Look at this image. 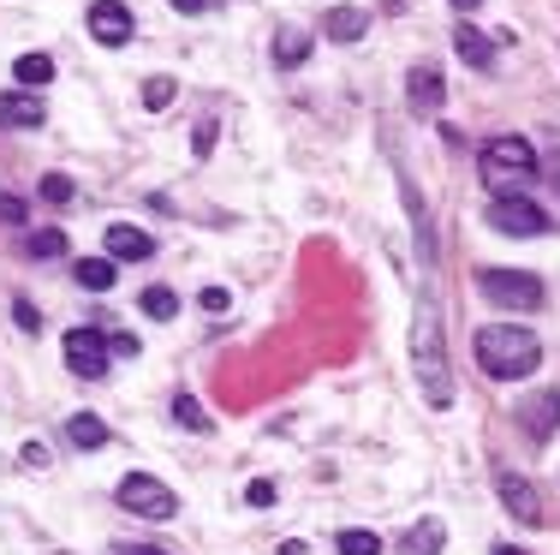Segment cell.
<instances>
[{
	"label": "cell",
	"instance_id": "cell-1",
	"mask_svg": "<svg viewBox=\"0 0 560 555\" xmlns=\"http://www.w3.org/2000/svg\"><path fill=\"white\" fill-rule=\"evenodd\" d=\"M477 365H483V377H495V382L530 377V370L542 365L537 328H518V323H489V328H477Z\"/></svg>",
	"mask_w": 560,
	"mask_h": 555
},
{
	"label": "cell",
	"instance_id": "cell-2",
	"mask_svg": "<svg viewBox=\"0 0 560 555\" xmlns=\"http://www.w3.org/2000/svg\"><path fill=\"white\" fill-rule=\"evenodd\" d=\"M411 365H418L423 401L453 406V365H447V340H442V316H435V305H418V323H411Z\"/></svg>",
	"mask_w": 560,
	"mask_h": 555
},
{
	"label": "cell",
	"instance_id": "cell-3",
	"mask_svg": "<svg viewBox=\"0 0 560 555\" xmlns=\"http://www.w3.org/2000/svg\"><path fill=\"white\" fill-rule=\"evenodd\" d=\"M483 180L495 185V197L537 180V150H530V138H489L483 143Z\"/></svg>",
	"mask_w": 560,
	"mask_h": 555
},
{
	"label": "cell",
	"instance_id": "cell-4",
	"mask_svg": "<svg viewBox=\"0 0 560 555\" xmlns=\"http://www.w3.org/2000/svg\"><path fill=\"white\" fill-rule=\"evenodd\" d=\"M114 496H119V508H126L131 520H155V525H167L173 513H179V496H173L162 478H150V472H126Z\"/></svg>",
	"mask_w": 560,
	"mask_h": 555
},
{
	"label": "cell",
	"instance_id": "cell-5",
	"mask_svg": "<svg viewBox=\"0 0 560 555\" xmlns=\"http://www.w3.org/2000/svg\"><path fill=\"white\" fill-rule=\"evenodd\" d=\"M477 287H483V299H489V305H501V311H537L542 299H549L530 269H483V275H477Z\"/></svg>",
	"mask_w": 560,
	"mask_h": 555
},
{
	"label": "cell",
	"instance_id": "cell-6",
	"mask_svg": "<svg viewBox=\"0 0 560 555\" xmlns=\"http://www.w3.org/2000/svg\"><path fill=\"white\" fill-rule=\"evenodd\" d=\"M489 228L513 233V240H537V233H549V216H542L530 197L506 192V197H489Z\"/></svg>",
	"mask_w": 560,
	"mask_h": 555
},
{
	"label": "cell",
	"instance_id": "cell-7",
	"mask_svg": "<svg viewBox=\"0 0 560 555\" xmlns=\"http://www.w3.org/2000/svg\"><path fill=\"white\" fill-rule=\"evenodd\" d=\"M66 370L84 382H102L108 377V335L102 328H72L66 335Z\"/></svg>",
	"mask_w": 560,
	"mask_h": 555
},
{
	"label": "cell",
	"instance_id": "cell-8",
	"mask_svg": "<svg viewBox=\"0 0 560 555\" xmlns=\"http://www.w3.org/2000/svg\"><path fill=\"white\" fill-rule=\"evenodd\" d=\"M495 496H501V508L513 513L518 525H549V520H542V496L530 490V478H518V472H495Z\"/></svg>",
	"mask_w": 560,
	"mask_h": 555
},
{
	"label": "cell",
	"instance_id": "cell-9",
	"mask_svg": "<svg viewBox=\"0 0 560 555\" xmlns=\"http://www.w3.org/2000/svg\"><path fill=\"white\" fill-rule=\"evenodd\" d=\"M90 36H96L102 48L131 43V12L119 7V0H96V7H90Z\"/></svg>",
	"mask_w": 560,
	"mask_h": 555
},
{
	"label": "cell",
	"instance_id": "cell-10",
	"mask_svg": "<svg viewBox=\"0 0 560 555\" xmlns=\"http://www.w3.org/2000/svg\"><path fill=\"white\" fill-rule=\"evenodd\" d=\"M0 120L36 131V126L48 120V108H43V96H36V90H7V96H0Z\"/></svg>",
	"mask_w": 560,
	"mask_h": 555
},
{
	"label": "cell",
	"instance_id": "cell-11",
	"mask_svg": "<svg viewBox=\"0 0 560 555\" xmlns=\"http://www.w3.org/2000/svg\"><path fill=\"white\" fill-rule=\"evenodd\" d=\"M518 425H525L530 442H549L555 425H560V394H537V401H525V413H518Z\"/></svg>",
	"mask_w": 560,
	"mask_h": 555
},
{
	"label": "cell",
	"instance_id": "cell-12",
	"mask_svg": "<svg viewBox=\"0 0 560 555\" xmlns=\"http://www.w3.org/2000/svg\"><path fill=\"white\" fill-rule=\"evenodd\" d=\"M150 251H155V240L143 228H131V221H114L108 228V257L114 263H143Z\"/></svg>",
	"mask_w": 560,
	"mask_h": 555
},
{
	"label": "cell",
	"instance_id": "cell-13",
	"mask_svg": "<svg viewBox=\"0 0 560 555\" xmlns=\"http://www.w3.org/2000/svg\"><path fill=\"white\" fill-rule=\"evenodd\" d=\"M406 96H411V108L418 114H435L442 108V72H435V66H411V78H406Z\"/></svg>",
	"mask_w": 560,
	"mask_h": 555
},
{
	"label": "cell",
	"instance_id": "cell-14",
	"mask_svg": "<svg viewBox=\"0 0 560 555\" xmlns=\"http://www.w3.org/2000/svg\"><path fill=\"white\" fill-rule=\"evenodd\" d=\"M453 55L483 72V66H495V36H483L477 24H459V31H453Z\"/></svg>",
	"mask_w": 560,
	"mask_h": 555
},
{
	"label": "cell",
	"instance_id": "cell-15",
	"mask_svg": "<svg viewBox=\"0 0 560 555\" xmlns=\"http://www.w3.org/2000/svg\"><path fill=\"white\" fill-rule=\"evenodd\" d=\"M370 31V12H358V7H335L323 19V36L328 43H358V36Z\"/></svg>",
	"mask_w": 560,
	"mask_h": 555
},
{
	"label": "cell",
	"instance_id": "cell-16",
	"mask_svg": "<svg viewBox=\"0 0 560 555\" xmlns=\"http://www.w3.org/2000/svg\"><path fill=\"white\" fill-rule=\"evenodd\" d=\"M66 442L84 448V454H90V448H108V425H102L96 413H72V418H66Z\"/></svg>",
	"mask_w": 560,
	"mask_h": 555
},
{
	"label": "cell",
	"instance_id": "cell-17",
	"mask_svg": "<svg viewBox=\"0 0 560 555\" xmlns=\"http://www.w3.org/2000/svg\"><path fill=\"white\" fill-rule=\"evenodd\" d=\"M12 78H19V90H43L48 78H55V60L48 55H19L12 60Z\"/></svg>",
	"mask_w": 560,
	"mask_h": 555
},
{
	"label": "cell",
	"instance_id": "cell-18",
	"mask_svg": "<svg viewBox=\"0 0 560 555\" xmlns=\"http://www.w3.org/2000/svg\"><path fill=\"white\" fill-rule=\"evenodd\" d=\"M173 425H185L191 436H209L215 425H209V413H203V401L197 394H173Z\"/></svg>",
	"mask_w": 560,
	"mask_h": 555
},
{
	"label": "cell",
	"instance_id": "cell-19",
	"mask_svg": "<svg viewBox=\"0 0 560 555\" xmlns=\"http://www.w3.org/2000/svg\"><path fill=\"white\" fill-rule=\"evenodd\" d=\"M78 287L108 293V287H114V257H84V263H78Z\"/></svg>",
	"mask_w": 560,
	"mask_h": 555
},
{
	"label": "cell",
	"instance_id": "cell-20",
	"mask_svg": "<svg viewBox=\"0 0 560 555\" xmlns=\"http://www.w3.org/2000/svg\"><path fill=\"white\" fill-rule=\"evenodd\" d=\"M275 60H280V66H304V60H311V36H304V31H280Z\"/></svg>",
	"mask_w": 560,
	"mask_h": 555
},
{
	"label": "cell",
	"instance_id": "cell-21",
	"mask_svg": "<svg viewBox=\"0 0 560 555\" xmlns=\"http://www.w3.org/2000/svg\"><path fill=\"white\" fill-rule=\"evenodd\" d=\"M173 96H179V84H173V78H143V108H150V114L173 108Z\"/></svg>",
	"mask_w": 560,
	"mask_h": 555
},
{
	"label": "cell",
	"instance_id": "cell-22",
	"mask_svg": "<svg viewBox=\"0 0 560 555\" xmlns=\"http://www.w3.org/2000/svg\"><path fill=\"white\" fill-rule=\"evenodd\" d=\"M60 251H66V240H60V233L55 228H43V233H24V257H60Z\"/></svg>",
	"mask_w": 560,
	"mask_h": 555
},
{
	"label": "cell",
	"instance_id": "cell-23",
	"mask_svg": "<svg viewBox=\"0 0 560 555\" xmlns=\"http://www.w3.org/2000/svg\"><path fill=\"white\" fill-rule=\"evenodd\" d=\"M173 311H179V293H173V287H150V293H143V316H155V323H167Z\"/></svg>",
	"mask_w": 560,
	"mask_h": 555
},
{
	"label": "cell",
	"instance_id": "cell-24",
	"mask_svg": "<svg viewBox=\"0 0 560 555\" xmlns=\"http://www.w3.org/2000/svg\"><path fill=\"white\" fill-rule=\"evenodd\" d=\"M340 555H382L376 532H340Z\"/></svg>",
	"mask_w": 560,
	"mask_h": 555
},
{
	"label": "cell",
	"instance_id": "cell-25",
	"mask_svg": "<svg viewBox=\"0 0 560 555\" xmlns=\"http://www.w3.org/2000/svg\"><path fill=\"white\" fill-rule=\"evenodd\" d=\"M43 197H48V204H72V180H66V174H43Z\"/></svg>",
	"mask_w": 560,
	"mask_h": 555
},
{
	"label": "cell",
	"instance_id": "cell-26",
	"mask_svg": "<svg viewBox=\"0 0 560 555\" xmlns=\"http://www.w3.org/2000/svg\"><path fill=\"white\" fill-rule=\"evenodd\" d=\"M435 544H442V525H418V532H406V550H423V555H430Z\"/></svg>",
	"mask_w": 560,
	"mask_h": 555
},
{
	"label": "cell",
	"instance_id": "cell-27",
	"mask_svg": "<svg viewBox=\"0 0 560 555\" xmlns=\"http://www.w3.org/2000/svg\"><path fill=\"white\" fill-rule=\"evenodd\" d=\"M245 501H250V508H269V501H275V484H269V478H257V484L245 490Z\"/></svg>",
	"mask_w": 560,
	"mask_h": 555
},
{
	"label": "cell",
	"instance_id": "cell-28",
	"mask_svg": "<svg viewBox=\"0 0 560 555\" xmlns=\"http://www.w3.org/2000/svg\"><path fill=\"white\" fill-rule=\"evenodd\" d=\"M12 316H19V328H31V335L43 328V316H36V305H31V299H19V305H12Z\"/></svg>",
	"mask_w": 560,
	"mask_h": 555
},
{
	"label": "cell",
	"instance_id": "cell-29",
	"mask_svg": "<svg viewBox=\"0 0 560 555\" xmlns=\"http://www.w3.org/2000/svg\"><path fill=\"white\" fill-rule=\"evenodd\" d=\"M0 221H12V228H24V204H19V197H7V192H0Z\"/></svg>",
	"mask_w": 560,
	"mask_h": 555
},
{
	"label": "cell",
	"instance_id": "cell-30",
	"mask_svg": "<svg viewBox=\"0 0 560 555\" xmlns=\"http://www.w3.org/2000/svg\"><path fill=\"white\" fill-rule=\"evenodd\" d=\"M19 460H24V466L43 472V466H48V448H43V442H24V448H19Z\"/></svg>",
	"mask_w": 560,
	"mask_h": 555
},
{
	"label": "cell",
	"instance_id": "cell-31",
	"mask_svg": "<svg viewBox=\"0 0 560 555\" xmlns=\"http://www.w3.org/2000/svg\"><path fill=\"white\" fill-rule=\"evenodd\" d=\"M191 150H197V155H209V150H215V120H203V126H197Z\"/></svg>",
	"mask_w": 560,
	"mask_h": 555
},
{
	"label": "cell",
	"instance_id": "cell-32",
	"mask_svg": "<svg viewBox=\"0 0 560 555\" xmlns=\"http://www.w3.org/2000/svg\"><path fill=\"white\" fill-rule=\"evenodd\" d=\"M108 352H119V359H138V335H108Z\"/></svg>",
	"mask_w": 560,
	"mask_h": 555
},
{
	"label": "cell",
	"instance_id": "cell-33",
	"mask_svg": "<svg viewBox=\"0 0 560 555\" xmlns=\"http://www.w3.org/2000/svg\"><path fill=\"white\" fill-rule=\"evenodd\" d=\"M233 299H226V287H203V311H226Z\"/></svg>",
	"mask_w": 560,
	"mask_h": 555
},
{
	"label": "cell",
	"instance_id": "cell-34",
	"mask_svg": "<svg viewBox=\"0 0 560 555\" xmlns=\"http://www.w3.org/2000/svg\"><path fill=\"white\" fill-rule=\"evenodd\" d=\"M114 555H167V550H150V544H119Z\"/></svg>",
	"mask_w": 560,
	"mask_h": 555
},
{
	"label": "cell",
	"instance_id": "cell-35",
	"mask_svg": "<svg viewBox=\"0 0 560 555\" xmlns=\"http://www.w3.org/2000/svg\"><path fill=\"white\" fill-rule=\"evenodd\" d=\"M209 0H173V12H203Z\"/></svg>",
	"mask_w": 560,
	"mask_h": 555
},
{
	"label": "cell",
	"instance_id": "cell-36",
	"mask_svg": "<svg viewBox=\"0 0 560 555\" xmlns=\"http://www.w3.org/2000/svg\"><path fill=\"white\" fill-rule=\"evenodd\" d=\"M453 7H459V12H471V7H483V0H453Z\"/></svg>",
	"mask_w": 560,
	"mask_h": 555
},
{
	"label": "cell",
	"instance_id": "cell-37",
	"mask_svg": "<svg viewBox=\"0 0 560 555\" xmlns=\"http://www.w3.org/2000/svg\"><path fill=\"white\" fill-rule=\"evenodd\" d=\"M495 555H525V550H513V544H501V550H495Z\"/></svg>",
	"mask_w": 560,
	"mask_h": 555
},
{
	"label": "cell",
	"instance_id": "cell-38",
	"mask_svg": "<svg viewBox=\"0 0 560 555\" xmlns=\"http://www.w3.org/2000/svg\"><path fill=\"white\" fill-rule=\"evenodd\" d=\"M555 185H560V162H555Z\"/></svg>",
	"mask_w": 560,
	"mask_h": 555
}]
</instances>
